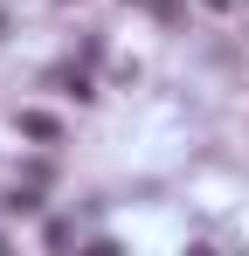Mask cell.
<instances>
[{
	"instance_id": "cell-1",
	"label": "cell",
	"mask_w": 249,
	"mask_h": 256,
	"mask_svg": "<svg viewBox=\"0 0 249 256\" xmlns=\"http://www.w3.org/2000/svg\"><path fill=\"white\" fill-rule=\"evenodd\" d=\"M21 132H28V138H56V118H48V111H21Z\"/></svg>"
}]
</instances>
